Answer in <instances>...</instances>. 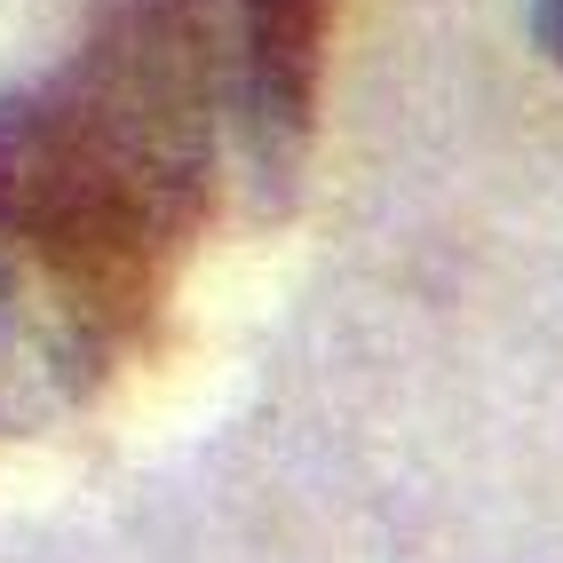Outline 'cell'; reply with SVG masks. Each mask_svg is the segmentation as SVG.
I'll list each match as a JSON object with an SVG mask.
<instances>
[{
	"label": "cell",
	"instance_id": "obj_2",
	"mask_svg": "<svg viewBox=\"0 0 563 563\" xmlns=\"http://www.w3.org/2000/svg\"><path fill=\"white\" fill-rule=\"evenodd\" d=\"M135 318L56 262L0 239V437L48 429L88 389H103L111 357L135 342Z\"/></svg>",
	"mask_w": 563,
	"mask_h": 563
},
{
	"label": "cell",
	"instance_id": "obj_1",
	"mask_svg": "<svg viewBox=\"0 0 563 563\" xmlns=\"http://www.w3.org/2000/svg\"><path fill=\"white\" fill-rule=\"evenodd\" d=\"M239 167L214 0H96L48 80L0 88V239L152 325Z\"/></svg>",
	"mask_w": 563,
	"mask_h": 563
},
{
	"label": "cell",
	"instance_id": "obj_4",
	"mask_svg": "<svg viewBox=\"0 0 563 563\" xmlns=\"http://www.w3.org/2000/svg\"><path fill=\"white\" fill-rule=\"evenodd\" d=\"M532 41L563 64V0H532Z\"/></svg>",
	"mask_w": 563,
	"mask_h": 563
},
{
	"label": "cell",
	"instance_id": "obj_3",
	"mask_svg": "<svg viewBox=\"0 0 563 563\" xmlns=\"http://www.w3.org/2000/svg\"><path fill=\"white\" fill-rule=\"evenodd\" d=\"M214 24H222V64H231V103H239V167L254 191H286L318 120L342 0H214Z\"/></svg>",
	"mask_w": 563,
	"mask_h": 563
}]
</instances>
